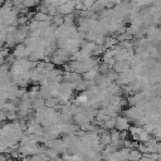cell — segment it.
I'll use <instances>...</instances> for the list:
<instances>
[{
  "mask_svg": "<svg viewBox=\"0 0 161 161\" xmlns=\"http://www.w3.org/2000/svg\"><path fill=\"white\" fill-rule=\"evenodd\" d=\"M75 8V0L73 1H67L63 5L58 6V13L59 14H69L70 11H73V9Z\"/></svg>",
  "mask_w": 161,
  "mask_h": 161,
  "instance_id": "obj_1",
  "label": "cell"
},
{
  "mask_svg": "<svg viewBox=\"0 0 161 161\" xmlns=\"http://www.w3.org/2000/svg\"><path fill=\"white\" fill-rule=\"evenodd\" d=\"M83 1V5L86 6V8H89V6H92V5H94V0H82Z\"/></svg>",
  "mask_w": 161,
  "mask_h": 161,
  "instance_id": "obj_4",
  "label": "cell"
},
{
  "mask_svg": "<svg viewBox=\"0 0 161 161\" xmlns=\"http://www.w3.org/2000/svg\"><path fill=\"white\" fill-rule=\"evenodd\" d=\"M116 126H117V128H119V130H125V128L128 127V121H127L126 118H118V119L116 121Z\"/></svg>",
  "mask_w": 161,
  "mask_h": 161,
  "instance_id": "obj_2",
  "label": "cell"
},
{
  "mask_svg": "<svg viewBox=\"0 0 161 161\" xmlns=\"http://www.w3.org/2000/svg\"><path fill=\"white\" fill-rule=\"evenodd\" d=\"M36 3H38V0H24L21 4H23V6H24V8H26V9H28V8H30V6H34Z\"/></svg>",
  "mask_w": 161,
  "mask_h": 161,
  "instance_id": "obj_3",
  "label": "cell"
}]
</instances>
